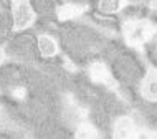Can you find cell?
<instances>
[{"mask_svg": "<svg viewBox=\"0 0 157 139\" xmlns=\"http://www.w3.org/2000/svg\"><path fill=\"white\" fill-rule=\"evenodd\" d=\"M91 76L98 83H109L111 81V76H109L108 70H106V66L103 63H94L91 66Z\"/></svg>", "mask_w": 157, "mask_h": 139, "instance_id": "cell-3", "label": "cell"}, {"mask_svg": "<svg viewBox=\"0 0 157 139\" xmlns=\"http://www.w3.org/2000/svg\"><path fill=\"white\" fill-rule=\"evenodd\" d=\"M33 22V12L27 2H18L13 10V23L15 28H25Z\"/></svg>", "mask_w": 157, "mask_h": 139, "instance_id": "cell-1", "label": "cell"}, {"mask_svg": "<svg viewBox=\"0 0 157 139\" xmlns=\"http://www.w3.org/2000/svg\"><path fill=\"white\" fill-rule=\"evenodd\" d=\"M38 48H40V53L43 56H53L56 53V43L48 35H41L38 38Z\"/></svg>", "mask_w": 157, "mask_h": 139, "instance_id": "cell-2", "label": "cell"}, {"mask_svg": "<svg viewBox=\"0 0 157 139\" xmlns=\"http://www.w3.org/2000/svg\"><path fill=\"white\" fill-rule=\"evenodd\" d=\"M132 134V121L129 118H121L116 123V136L117 137H129Z\"/></svg>", "mask_w": 157, "mask_h": 139, "instance_id": "cell-4", "label": "cell"}, {"mask_svg": "<svg viewBox=\"0 0 157 139\" xmlns=\"http://www.w3.org/2000/svg\"><path fill=\"white\" fill-rule=\"evenodd\" d=\"M79 14H81V8L76 7V5H65L58 10V17H60L61 20H70V18H73V17L79 15Z\"/></svg>", "mask_w": 157, "mask_h": 139, "instance_id": "cell-5", "label": "cell"}, {"mask_svg": "<svg viewBox=\"0 0 157 139\" xmlns=\"http://www.w3.org/2000/svg\"><path fill=\"white\" fill-rule=\"evenodd\" d=\"M99 8L106 14H113L121 8V0H99Z\"/></svg>", "mask_w": 157, "mask_h": 139, "instance_id": "cell-6", "label": "cell"}, {"mask_svg": "<svg viewBox=\"0 0 157 139\" xmlns=\"http://www.w3.org/2000/svg\"><path fill=\"white\" fill-rule=\"evenodd\" d=\"M2 61H3V52L0 50V63H2Z\"/></svg>", "mask_w": 157, "mask_h": 139, "instance_id": "cell-8", "label": "cell"}, {"mask_svg": "<svg viewBox=\"0 0 157 139\" xmlns=\"http://www.w3.org/2000/svg\"><path fill=\"white\" fill-rule=\"evenodd\" d=\"M78 136L79 137H93V136H96V133L93 131L90 126H81L78 131Z\"/></svg>", "mask_w": 157, "mask_h": 139, "instance_id": "cell-7", "label": "cell"}]
</instances>
